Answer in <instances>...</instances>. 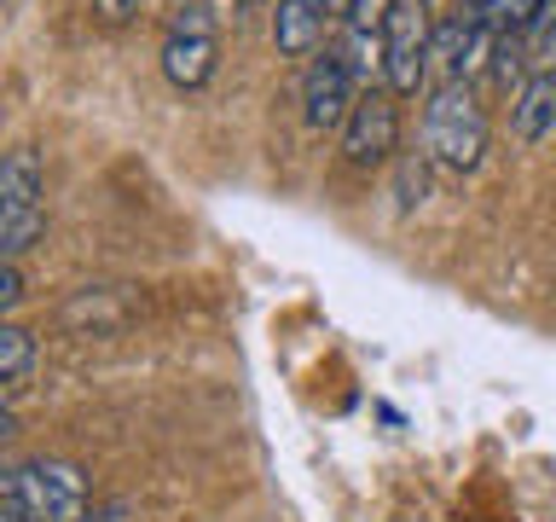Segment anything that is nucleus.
I'll list each match as a JSON object with an SVG mask.
<instances>
[{"label": "nucleus", "mask_w": 556, "mask_h": 522, "mask_svg": "<svg viewBox=\"0 0 556 522\" xmlns=\"http://www.w3.org/2000/svg\"><path fill=\"white\" fill-rule=\"evenodd\" d=\"M429 0H389V24H382V87L389 94H417L429 82Z\"/></svg>", "instance_id": "20e7f679"}, {"label": "nucleus", "mask_w": 556, "mask_h": 522, "mask_svg": "<svg viewBox=\"0 0 556 522\" xmlns=\"http://www.w3.org/2000/svg\"><path fill=\"white\" fill-rule=\"evenodd\" d=\"M12 430H17V418H12L7 407H0V442H12Z\"/></svg>", "instance_id": "dca6fc26"}, {"label": "nucleus", "mask_w": 556, "mask_h": 522, "mask_svg": "<svg viewBox=\"0 0 556 522\" xmlns=\"http://www.w3.org/2000/svg\"><path fill=\"white\" fill-rule=\"evenodd\" d=\"M510 128L521 146L556 139V76H521L516 99H510Z\"/></svg>", "instance_id": "9d476101"}, {"label": "nucleus", "mask_w": 556, "mask_h": 522, "mask_svg": "<svg viewBox=\"0 0 556 522\" xmlns=\"http://www.w3.org/2000/svg\"><path fill=\"white\" fill-rule=\"evenodd\" d=\"M424 157L434 169L469 174L486 157V116L464 82H441L424 104Z\"/></svg>", "instance_id": "f257e3e1"}, {"label": "nucleus", "mask_w": 556, "mask_h": 522, "mask_svg": "<svg viewBox=\"0 0 556 522\" xmlns=\"http://www.w3.org/2000/svg\"><path fill=\"white\" fill-rule=\"evenodd\" d=\"M382 24H389V0H348L337 52L348 59V70H354L359 87L382 82Z\"/></svg>", "instance_id": "6e6552de"}, {"label": "nucleus", "mask_w": 556, "mask_h": 522, "mask_svg": "<svg viewBox=\"0 0 556 522\" xmlns=\"http://www.w3.org/2000/svg\"><path fill=\"white\" fill-rule=\"evenodd\" d=\"M354 99H359V82H354V70H348V59L337 47H325V52H313L307 70H302V122L313 134H330V128H342L348 111H354Z\"/></svg>", "instance_id": "0eeeda50"}, {"label": "nucleus", "mask_w": 556, "mask_h": 522, "mask_svg": "<svg viewBox=\"0 0 556 522\" xmlns=\"http://www.w3.org/2000/svg\"><path fill=\"white\" fill-rule=\"evenodd\" d=\"M0 499L24 522H81L87 511V482L70 459H29L0 476Z\"/></svg>", "instance_id": "f03ea898"}, {"label": "nucleus", "mask_w": 556, "mask_h": 522, "mask_svg": "<svg viewBox=\"0 0 556 522\" xmlns=\"http://www.w3.org/2000/svg\"><path fill=\"white\" fill-rule=\"evenodd\" d=\"M17 296H24V278H17V268H0V313H7Z\"/></svg>", "instance_id": "2eb2a0df"}, {"label": "nucleus", "mask_w": 556, "mask_h": 522, "mask_svg": "<svg viewBox=\"0 0 556 522\" xmlns=\"http://www.w3.org/2000/svg\"><path fill=\"white\" fill-rule=\"evenodd\" d=\"M238 7H261V0H238Z\"/></svg>", "instance_id": "6ab92c4d"}, {"label": "nucleus", "mask_w": 556, "mask_h": 522, "mask_svg": "<svg viewBox=\"0 0 556 522\" xmlns=\"http://www.w3.org/2000/svg\"><path fill=\"white\" fill-rule=\"evenodd\" d=\"M0 7H7V0H0Z\"/></svg>", "instance_id": "aec40b11"}, {"label": "nucleus", "mask_w": 556, "mask_h": 522, "mask_svg": "<svg viewBox=\"0 0 556 522\" xmlns=\"http://www.w3.org/2000/svg\"><path fill=\"white\" fill-rule=\"evenodd\" d=\"M330 17H337L330 0H278L273 7V47L285 52V59H313Z\"/></svg>", "instance_id": "1a4fd4ad"}, {"label": "nucleus", "mask_w": 556, "mask_h": 522, "mask_svg": "<svg viewBox=\"0 0 556 522\" xmlns=\"http://www.w3.org/2000/svg\"><path fill=\"white\" fill-rule=\"evenodd\" d=\"M139 7H146V0H93L99 24H128V17H139Z\"/></svg>", "instance_id": "4468645a"}, {"label": "nucleus", "mask_w": 556, "mask_h": 522, "mask_svg": "<svg viewBox=\"0 0 556 522\" xmlns=\"http://www.w3.org/2000/svg\"><path fill=\"white\" fill-rule=\"evenodd\" d=\"M551 0H481V12H486V24H493L498 35H528L539 17H545Z\"/></svg>", "instance_id": "f8f14e48"}, {"label": "nucleus", "mask_w": 556, "mask_h": 522, "mask_svg": "<svg viewBox=\"0 0 556 522\" xmlns=\"http://www.w3.org/2000/svg\"><path fill=\"white\" fill-rule=\"evenodd\" d=\"M400 94H389V87H359V99H354V111H348L342 122V157L354 169H377V163H389L394 146H400Z\"/></svg>", "instance_id": "423d86ee"}, {"label": "nucleus", "mask_w": 556, "mask_h": 522, "mask_svg": "<svg viewBox=\"0 0 556 522\" xmlns=\"http://www.w3.org/2000/svg\"><path fill=\"white\" fill-rule=\"evenodd\" d=\"M330 12H337V24H342V12H348V0H330Z\"/></svg>", "instance_id": "a211bd4d"}, {"label": "nucleus", "mask_w": 556, "mask_h": 522, "mask_svg": "<svg viewBox=\"0 0 556 522\" xmlns=\"http://www.w3.org/2000/svg\"><path fill=\"white\" fill-rule=\"evenodd\" d=\"M174 7H180V0H174Z\"/></svg>", "instance_id": "412c9836"}, {"label": "nucleus", "mask_w": 556, "mask_h": 522, "mask_svg": "<svg viewBox=\"0 0 556 522\" xmlns=\"http://www.w3.org/2000/svg\"><path fill=\"white\" fill-rule=\"evenodd\" d=\"M215 59H220L215 17H208V7H198V0H180L168 17V35H163V76L191 94V87H203L215 76Z\"/></svg>", "instance_id": "39448f33"}, {"label": "nucleus", "mask_w": 556, "mask_h": 522, "mask_svg": "<svg viewBox=\"0 0 556 522\" xmlns=\"http://www.w3.org/2000/svg\"><path fill=\"white\" fill-rule=\"evenodd\" d=\"M41 233V157L29 146H12L0 151V268H12V256H24Z\"/></svg>", "instance_id": "7ed1b4c3"}, {"label": "nucleus", "mask_w": 556, "mask_h": 522, "mask_svg": "<svg viewBox=\"0 0 556 522\" xmlns=\"http://www.w3.org/2000/svg\"><path fill=\"white\" fill-rule=\"evenodd\" d=\"M394 191H400V209H406V215H412V209L429 198V157H424V151H412L406 163H400V181H394Z\"/></svg>", "instance_id": "ddd939ff"}, {"label": "nucleus", "mask_w": 556, "mask_h": 522, "mask_svg": "<svg viewBox=\"0 0 556 522\" xmlns=\"http://www.w3.org/2000/svg\"><path fill=\"white\" fill-rule=\"evenodd\" d=\"M35 360H41V343H35V331H24V325H0V389L24 383V377L35 372Z\"/></svg>", "instance_id": "9b49d317"}, {"label": "nucleus", "mask_w": 556, "mask_h": 522, "mask_svg": "<svg viewBox=\"0 0 556 522\" xmlns=\"http://www.w3.org/2000/svg\"><path fill=\"white\" fill-rule=\"evenodd\" d=\"M0 522H24V517H17V511H12V505H7V499H0Z\"/></svg>", "instance_id": "f3484780"}]
</instances>
